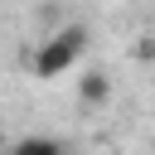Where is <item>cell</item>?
I'll list each match as a JSON object with an SVG mask.
<instances>
[{
  "mask_svg": "<svg viewBox=\"0 0 155 155\" xmlns=\"http://www.w3.org/2000/svg\"><path fill=\"white\" fill-rule=\"evenodd\" d=\"M10 155H63V140L58 136H19L15 145H10Z\"/></svg>",
  "mask_w": 155,
  "mask_h": 155,
  "instance_id": "cell-3",
  "label": "cell"
},
{
  "mask_svg": "<svg viewBox=\"0 0 155 155\" xmlns=\"http://www.w3.org/2000/svg\"><path fill=\"white\" fill-rule=\"evenodd\" d=\"M78 102H82V107H102V102H111V78H107L102 68H87V73L78 78Z\"/></svg>",
  "mask_w": 155,
  "mask_h": 155,
  "instance_id": "cell-2",
  "label": "cell"
},
{
  "mask_svg": "<svg viewBox=\"0 0 155 155\" xmlns=\"http://www.w3.org/2000/svg\"><path fill=\"white\" fill-rule=\"evenodd\" d=\"M136 58H145V63H150V58H155V44H150V39H145V44H136Z\"/></svg>",
  "mask_w": 155,
  "mask_h": 155,
  "instance_id": "cell-4",
  "label": "cell"
},
{
  "mask_svg": "<svg viewBox=\"0 0 155 155\" xmlns=\"http://www.w3.org/2000/svg\"><path fill=\"white\" fill-rule=\"evenodd\" d=\"M82 48H87V29H82V24L58 29L53 39H44V44H39V53H34V78H44V82L63 78V73L78 63V53H82Z\"/></svg>",
  "mask_w": 155,
  "mask_h": 155,
  "instance_id": "cell-1",
  "label": "cell"
}]
</instances>
